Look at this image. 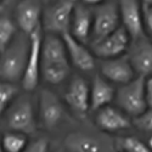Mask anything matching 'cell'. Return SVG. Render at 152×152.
<instances>
[{
	"instance_id": "cell-2",
	"label": "cell",
	"mask_w": 152,
	"mask_h": 152,
	"mask_svg": "<svg viewBox=\"0 0 152 152\" xmlns=\"http://www.w3.org/2000/svg\"><path fill=\"white\" fill-rule=\"evenodd\" d=\"M0 60V77L11 83L22 80L29 54V37H16L1 53Z\"/></svg>"
},
{
	"instance_id": "cell-8",
	"label": "cell",
	"mask_w": 152,
	"mask_h": 152,
	"mask_svg": "<svg viewBox=\"0 0 152 152\" xmlns=\"http://www.w3.org/2000/svg\"><path fill=\"white\" fill-rule=\"evenodd\" d=\"M119 16L123 28L130 39L136 40L145 37V28L141 14V5L135 0H122L118 3Z\"/></svg>"
},
{
	"instance_id": "cell-7",
	"label": "cell",
	"mask_w": 152,
	"mask_h": 152,
	"mask_svg": "<svg viewBox=\"0 0 152 152\" xmlns=\"http://www.w3.org/2000/svg\"><path fill=\"white\" fill-rule=\"evenodd\" d=\"M43 38L40 28L29 35V54L27 65L22 77V86L24 90L32 91L39 84L40 78V51Z\"/></svg>"
},
{
	"instance_id": "cell-4",
	"label": "cell",
	"mask_w": 152,
	"mask_h": 152,
	"mask_svg": "<svg viewBox=\"0 0 152 152\" xmlns=\"http://www.w3.org/2000/svg\"><path fill=\"white\" fill-rule=\"evenodd\" d=\"M72 0L54 1L44 6L43 9V27L48 34H55L62 37L69 32L72 12L74 7Z\"/></svg>"
},
{
	"instance_id": "cell-1",
	"label": "cell",
	"mask_w": 152,
	"mask_h": 152,
	"mask_svg": "<svg viewBox=\"0 0 152 152\" xmlns=\"http://www.w3.org/2000/svg\"><path fill=\"white\" fill-rule=\"evenodd\" d=\"M69 71L68 55L62 38L55 34H46L42 42L40 74L49 84L57 85L66 80Z\"/></svg>"
},
{
	"instance_id": "cell-26",
	"label": "cell",
	"mask_w": 152,
	"mask_h": 152,
	"mask_svg": "<svg viewBox=\"0 0 152 152\" xmlns=\"http://www.w3.org/2000/svg\"><path fill=\"white\" fill-rule=\"evenodd\" d=\"M49 151V142L45 139H38V140L31 142L26 146L22 152H48Z\"/></svg>"
},
{
	"instance_id": "cell-10",
	"label": "cell",
	"mask_w": 152,
	"mask_h": 152,
	"mask_svg": "<svg viewBox=\"0 0 152 152\" xmlns=\"http://www.w3.org/2000/svg\"><path fill=\"white\" fill-rule=\"evenodd\" d=\"M130 45V38L125 29L121 26L116 32H113L101 42L93 44V50L97 57L102 60L121 57Z\"/></svg>"
},
{
	"instance_id": "cell-13",
	"label": "cell",
	"mask_w": 152,
	"mask_h": 152,
	"mask_svg": "<svg viewBox=\"0 0 152 152\" xmlns=\"http://www.w3.org/2000/svg\"><path fill=\"white\" fill-rule=\"evenodd\" d=\"M43 7L38 1H20L16 7V22L24 35L29 37L40 28Z\"/></svg>"
},
{
	"instance_id": "cell-19",
	"label": "cell",
	"mask_w": 152,
	"mask_h": 152,
	"mask_svg": "<svg viewBox=\"0 0 152 152\" xmlns=\"http://www.w3.org/2000/svg\"><path fill=\"white\" fill-rule=\"evenodd\" d=\"M115 89L100 74L95 75L90 86V111H99L108 106L115 99Z\"/></svg>"
},
{
	"instance_id": "cell-27",
	"label": "cell",
	"mask_w": 152,
	"mask_h": 152,
	"mask_svg": "<svg viewBox=\"0 0 152 152\" xmlns=\"http://www.w3.org/2000/svg\"><path fill=\"white\" fill-rule=\"evenodd\" d=\"M145 94H146V101L147 106L152 107V75L145 79Z\"/></svg>"
},
{
	"instance_id": "cell-24",
	"label": "cell",
	"mask_w": 152,
	"mask_h": 152,
	"mask_svg": "<svg viewBox=\"0 0 152 152\" xmlns=\"http://www.w3.org/2000/svg\"><path fill=\"white\" fill-rule=\"evenodd\" d=\"M134 125L145 133H152V107L146 110L141 116L134 118Z\"/></svg>"
},
{
	"instance_id": "cell-21",
	"label": "cell",
	"mask_w": 152,
	"mask_h": 152,
	"mask_svg": "<svg viewBox=\"0 0 152 152\" xmlns=\"http://www.w3.org/2000/svg\"><path fill=\"white\" fill-rule=\"evenodd\" d=\"M15 34L16 27L14 22L5 17L0 18V53H3L10 45V43L14 40Z\"/></svg>"
},
{
	"instance_id": "cell-12",
	"label": "cell",
	"mask_w": 152,
	"mask_h": 152,
	"mask_svg": "<svg viewBox=\"0 0 152 152\" xmlns=\"http://www.w3.org/2000/svg\"><path fill=\"white\" fill-rule=\"evenodd\" d=\"M101 77L121 85H125L135 78V72L126 56L104 60L100 65Z\"/></svg>"
},
{
	"instance_id": "cell-3",
	"label": "cell",
	"mask_w": 152,
	"mask_h": 152,
	"mask_svg": "<svg viewBox=\"0 0 152 152\" xmlns=\"http://www.w3.org/2000/svg\"><path fill=\"white\" fill-rule=\"evenodd\" d=\"M145 79L144 77H136L128 84L122 85L116 94L118 106L134 118L141 116L148 107L145 94Z\"/></svg>"
},
{
	"instance_id": "cell-17",
	"label": "cell",
	"mask_w": 152,
	"mask_h": 152,
	"mask_svg": "<svg viewBox=\"0 0 152 152\" xmlns=\"http://www.w3.org/2000/svg\"><path fill=\"white\" fill-rule=\"evenodd\" d=\"M95 123L100 129L108 133H115L118 130L126 129L132 124L130 119L123 112H121L119 110L110 105L97 111L95 117Z\"/></svg>"
},
{
	"instance_id": "cell-9",
	"label": "cell",
	"mask_w": 152,
	"mask_h": 152,
	"mask_svg": "<svg viewBox=\"0 0 152 152\" xmlns=\"http://www.w3.org/2000/svg\"><path fill=\"white\" fill-rule=\"evenodd\" d=\"M126 57L139 77L148 78L152 75V42L146 35L133 42Z\"/></svg>"
},
{
	"instance_id": "cell-28",
	"label": "cell",
	"mask_w": 152,
	"mask_h": 152,
	"mask_svg": "<svg viewBox=\"0 0 152 152\" xmlns=\"http://www.w3.org/2000/svg\"><path fill=\"white\" fill-rule=\"evenodd\" d=\"M148 148L152 150V135H151L150 139H148Z\"/></svg>"
},
{
	"instance_id": "cell-15",
	"label": "cell",
	"mask_w": 152,
	"mask_h": 152,
	"mask_svg": "<svg viewBox=\"0 0 152 152\" xmlns=\"http://www.w3.org/2000/svg\"><path fill=\"white\" fill-rule=\"evenodd\" d=\"M93 29V10L85 4H74L71 20V35L75 40L85 44Z\"/></svg>"
},
{
	"instance_id": "cell-6",
	"label": "cell",
	"mask_w": 152,
	"mask_h": 152,
	"mask_svg": "<svg viewBox=\"0 0 152 152\" xmlns=\"http://www.w3.org/2000/svg\"><path fill=\"white\" fill-rule=\"evenodd\" d=\"M6 124L11 132L21 134H33L37 128L35 115L31 100L21 96L10 106L6 112Z\"/></svg>"
},
{
	"instance_id": "cell-18",
	"label": "cell",
	"mask_w": 152,
	"mask_h": 152,
	"mask_svg": "<svg viewBox=\"0 0 152 152\" xmlns=\"http://www.w3.org/2000/svg\"><path fill=\"white\" fill-rule=\"evenodd\" d=\"M65 146L69 152H108L110 150L101 139L84 133L67 135Z\"/></svg>"
},
{
	"instance_id": "cell-14",
	"label": "cell",
	"mask_w": 152,
	"mask_h": 152,
	"mask_svg": "<svg viewBox=\"0 0 152 152\" xmlns=\"http://www.w3.org/2000/svg\"><path fill=\"white\" fill-rule=\"evenodd\" d=\"M69 107L79 115H85L90 110V86L82 77H74L65 94Z\"/></svg>"
},
{
	"instance_id": "cell-11",
	"label": "cell",
	"mask_w": 152,
	"mask_h": 152,
	"mask_svg": "<svg viewBox=\"0 0 152 152\" xmlns=\"http://www.w3.org/2000/svg\"><path fill=\"white\" fill-rule=\"evenodd\" d=\"M38 106H39V119L42 125L46 129L55 128L63 115L62 104L56 94L51 90L43 89L39 95Z\"/></svg>"
},
{
	"instance_id": "cell-22",
	"label": "cell",
	"mask_w": 152,
	"mask_h": 152,
	"mask_svg": "<svg viewBox=\"0 0 152 152\" xmlns=\"http://www.w3.org/2000/svg\"><path fill=\"white\" fill-rule=\"evenodd\" d=\"M16 95V88L11 83L0 78V115L7 108Z\"/></svg>"
},
{
	"instance_id": "cell-5",
	"label": "cell",
	"mask_w": 152,
	"mask_h": 152,
	"mask_svg": "<svg viewBox=\"0 0 152 152\" xmlns=\"http://www.w3.org/2000/svg\"><path fill=\"white\" fill-rule=\"evenodd\" d=\"M121 27L119 7L115 1L97 4L93 11V44L105 39Z\"/></svg>"
},
{
	"instance_id": "cell-23",
	"label": "cell",
	"mask_w": 152,
	"mask_h": 152,
	"mask_svg": "<svg viewBox=\"0 0 152 152\" xmlns=\"http://www.w3.org/2000/svg\"><path fill=\"white\" fill-rule=\"evenodd\" d=\"M121 146L125 152H151L148 146L136 136H124L121 140Z\"/></svg>"
},
{
	"instance_id": "cell-20",
	"label": "cell",
	"mask_w": 152,
	"mask_h": 152,
	"mask_svg": "<svg viewBox=\"0 0 152 152\" xmlns=\"http://www.w3.org/2000/svg\"><path fill=\"white\" fill-rule=\"evenodd\" d=\"M27 145V136L16 132H9L1 139L4 152H22Z\"/></svg>"
},
{
	"instance_id": "cell-25",
	"label": "cell",
	"mask_w": 152,
	"mask_h": 152,
	"mask_svg": "<svg viewBox=\"0 0 152 152\" xmlns=\"http://www.w3.org/2000/svg\"><path fill=\"white\" fill-rule=\"evenodd\" d=\"M140 5H141V14H142V21H144V28H146L147 32L152 35V0L142 1Z\"/></svg>"
},
{
	"instance_id": "cell-29",
	"label": "cell",
	"mask_w": 152,
	"mask_h": 152,
	"mask_svg": "<svg viewBox=\"0 0 152 152\" xmlns=\"http://www.w3.org/2000/svg\"><path fill=\"white\" fill-rule=\"evenodd\" d=\"M0 152H4V150H3V146H1V142H0Z\"/></svg>"
},
{
	"instance_id": "cell-16",
	"label": "cell",
	"mask_w": 152,
	"mask_h": 152,
	"mask_svg": "<svg viewBox=\"0 0 152 152\" xmlns=\"http://www.w3.org/2000/svg\"><path fill=\"white\" fill-rule=\"evenodd\" d=\"M61 38L66 45L67 55L75 67L85 72L95 68V58L93 54L84 46V44L75 40L69 32L65 33Z\"/></svg>"
}]
</instances>
